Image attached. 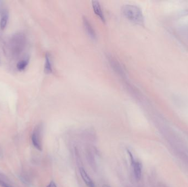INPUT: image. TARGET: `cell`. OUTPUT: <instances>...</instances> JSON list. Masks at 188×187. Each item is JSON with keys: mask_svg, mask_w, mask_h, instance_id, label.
I'll return each instance as SVG.
<instances>
[{"mask_svg": "<svg viewBox=\"0 0 188 187\" xmlns=\"http://www.w3.org/2000/svg\"><path fill=\"white\" fill-rule=\"evenodd\" d=\"M0 186L2 187H13L11 185H10L8 183H7L6 182L1 179H0Z\"/></svg>", "mask_w": 188, "mask_h": 187, "instance_id": "11", "label": "cell"}, {"mask_svg": "<svg viewBox=\"0 0 188 187\" xmlns=\"http://www.w3.org/2000/svg\"><path fill=\"white\" fill-rule=\"evenodd\" d=\"M80 174L83 181L88 187H96L94 181L92 180L90 177L83 167H80L79 169Z\"/></svg>", "mask_w": 188, "mask_h": 187, "instance_id": "5", "label": "cell"}, {"mask_svg": "<svg viewBox=\"0 0 188 187\" xmlns=\"http://www.w3.org/2000/svg\"><path fill=\"white\" fill-rule=\"evenodd\" d=\"M82 23L85 31L89 36V38L92 40H95L96 38V34L92 26L91 23L86 17H84L82 18Z\"/></svg>", "mask_w": 188, "mask_h": 187, "instance_id": "3", "label": "cell"}, {"mask_svg": "<svg viewBox=\"0 0 188 187\" xmlns=\"http://www.w3.org/2000/svg\"><path fill=\"white\" fill-rule=\"evenodd\" d=\"M86 155H87V159H88L89 163L91 165V167L93 169V170H95L96 164L95 163V158H94L92 153L91 152V151H88L87 152Z\"/></svg>", "mask_w": 188, "mask_h": 187, "instance_id": "8", "label": "cell"}, {"mask_svg": "<svg viewBox=\"0 0 188 187\" xmlns=\"http://www.w3.org/2000/svg\"><path fill=\"white\" fill-rule=\"evenodd\" d=\"M132 165L133 167L135 179L137 181H139L141 179L142 175V164L139 161H135Z\"/></svg>", "mask_w": 188, "mask_h": 187, "instance_id": "6", "label": "cell"}, {"mask_svg": "<svg viewBox=\"0 0 188 187\" xmlns=\"http://www.w3.org/2000/svg\"><path fill=\"white\" fill-rule=\"evenodd\" d=\"M42 130V126L39 124L36 126L32 136V142L34 146L39 151L42 149V140H41V133Z\"/></svg>", "mask_w": 188, "mask_h": 187, "instance_id": "2", "label": "cell"}, {"mask_svg": "<svg viewBox=\"0 0 188 187\" xmlns=\"http://www.w3.org/2000/svg\"><path fill=\"white\" fill-rule=\"evenodd\" d=\"M8 19V13L7 12H4L2 15L1 19L0 21V28L1 30H4L6 28Z\"/></svg>", "mask_w": 188, "mask_h": 187, "instance_id": "9", "label": "cell"}, {"mask_svg": "<svg viewBox=\"0 0 188 187\" xmlns=\"http://www.w3.org/2000/svg\"><path fill=\"white\" fill-rule=\"evenodd\" d=\"M46 187H57L55 182L54 181H51L50 183L48 184Z\"/></svg>", "mask_w": 188, "mask_h": 187, "instance_id": "12", "label": "cell"}, {"mask_svg": "<svg viewBox=\"0 0 188 187\" xmlns=\"http://www.w3.org/2000/svg\"><path fill=\"white\" fill-rule=\"evenodd\" d=\"M102 187H111L109 185H107V184H103V186Z\"/></svg>", "mask_w": 188, "mask_h": 187, "instance_id": "13", "label": "cell"}, {"mask_svg": "<svg viewBox=\"0 0 188 187\" xmlns=\"http://www.w3.org/2000/svg\"><path fill=\"white\" fill-rule=\"evenodd\" d=\"M122 12L128 21L133 23L143 25L144 17L141 9L133 5H126L122 7Z\"/></svg>", "mask_w": 188, "mask_h": 187, "instance_id": "1", "label": "cell"}, {"mask_svg": "<svg viewBox=\"0 0 188 187\" xmlns=\"http://www.w3.org/2000/svg\"><path fill=\"white\" fill-rule=\"evenodd\" d=\"M91 5L95 14L100 18L101 21L105 23L106 21V19L100 2L97 1H92L91 2Z\"/></svg>", "mask_w": 188, "mask_h": 187, "instance_id": "4", "label": "cell"}, {"mask_svg": "<svg viewBox=\"0 0 188 187\" xmlns=\"http://www.w3.org/2000/svg\"><path fill=\"white\" fill-rule=\"evenodd\" d=\"M45 73L47 74H51L53 72V67L51 56L49 53H46L45 56V61L44 65Z\"/></svg>", "mask_w": 188, "mask_h": 187, "instance_id": "7", "label": "cell"}, {"mask_svg": "<svg viewBox=\"0 0 188 187\" xmlns=\"http://www.w3.org/2000/svg\"><path fill=\"white\" fill-rule=\"evenodd\" d=\"M28 63H29V59H25L21 61L17 64V69L19 70H24L27 67Z\"/></svg>", "mask_w": 188, "mask_h": 187, "instance_id": "10", "label": "cell"}]
</instances>
